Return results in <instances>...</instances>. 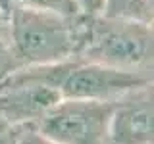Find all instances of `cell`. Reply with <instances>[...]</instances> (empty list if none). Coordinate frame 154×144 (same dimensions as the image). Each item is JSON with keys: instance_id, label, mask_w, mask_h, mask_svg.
<instances>
[{"instance_id": "1", "label": "cell", "mask_w": 154, "mask_h": 144, "mask_svg": "<svg viewBox=\"0 0 154 144\" xmlns=\"http://www.w3.org/2000/svg\"><path fill=\"white\" fill-rule=\"evenodd\" d=\"M75 60L152 77V21L116 17L106 14L79 16Z\"/></svg>"}, {"instance_id": "2", "label": "cell", "mask_w": 154, "mask_h": 144, "mask_svg": "<svg viewBox=\"0 0 154 144\" xmlns=\"http://www.w3.org/2000/svg\"><path fill=\"white\" fill-rule=\"evenodd\" d=\"M79 16H62L19 2L14 4L8 14L6 37L21 67L73 58L79 38Z\"/></svg>"}, {"instance_id": "3", "label": "cell", "mask_w": 154, "mask_h": 144, "mask_svg": "<svg viewBox=\"0 0 154 144\" xmlns=\"http://www.w3.org/2000/svg\"><path fill=\"white\" fill-rule=\"evenodd\" d=\"M19 71L56 88L62 98L81 100H116L137 86L152 83V77L89 64L75 58L46 65H23Z\"/></svg>"}, {"instance_id": "4", "label": "cell", "mask_w": 154, "mask_h": 144, "mask_svg": "<svg viewBox=\"0 0 154 144\" xmlns=\"http://www.w3.org/2000/svg\"><path fill=\"white\" fill-rule=\"evenodd\" d=\"M114 100L62 98L31 127L56 144H110Z\"/></svg>"}, {"instance_id": "5", "label": "cell", "mask_w": 154, "mask_h": 144, "mask_svg": "<svg viewBox=\"0 0 154 144\" xmlns=\"http://www.w3.org/2000/svg\"><path fill=\"white\" fill-rule=\"evenodd\" d=\"M60 100L56 88L23 75L19 69L0 81V119L10 127L35 123Z\"/></svg>"}, {"instance_id": "6", "label": "cell", "mask_w": 154, "mask_h": 144, "mask_svg": "<svg viewBox=\"0 0 154 144\" xmlns=\"http://www.w3.org/2000/svg\"><path fill=\"white\" fill-rule=\"evenodd\" d=\"M110 144H154V88L137 86L114 100L108 127Z\"/></svg>"}, {"instance_id": "7", "label": "cell", "mask_w": 154, "mask_h": 144, "mask_svg": "<svg viewBox=\"0 0 154 144\" xmlns=\"http://www.w3.org/2000/svg\"><path fill=\"white\" fill-rule=\"evenodd\" d=\"M102 14H106V16H116V17L152 21L154 2L152 0H106Z\"/></svg>"}, {"instance_id": "8", "label": "cell", "mask_w": 154, "mask_h": 144, "mask_svg": "<svg viewBox=\"0 0 154 144\" xmlns=\"http://www.w3.org/2000/svg\"><path fill=\"white\" fill-rule=\"evenodd\" d=\"M16 2L23 4V6L56 12V14H62V16H79L77 0H16Z\"/></svg>"}, {"instance_id": "9", "label": "cell", "mask_w": 154, "mask_h": 144, "mask_svg": "<svg viewBox=\"0 0 154 144\" xmlns=\"http://www.w3.org/2000/svg\"><path fill=\"white\" fill-rule=\"evenodd\" d=\"M19 67H21V64H19V60L14 54L8 37L0 35V81L6 79L10 73H14Z\"/></svg>"}, {"instance_id": "10", "label": "cell", "mask_w": 154, "mask_h": 144, "mask_svg": "<svg viewBox=\"0 0 154 144\" xmlns=\"http://www.w3.org/2000/svg\"><path fill=\"white\" fill-rule=\"evenodd\" d=\"M16 131V138H17V144H56L52 142L50 138L42 136L38 131L31 127V125H21V127H14Z\"/></svg>"}, {"instance_id": "11", "label": "cell", "mask_w": 154, "mask_h": 144, "mask_svg": "<svg viewBox=\"0 0 154 144\" xmlns=\"http://www.w3.org/2000/svg\"><path fill=\"white\" fill-rule=\"evenodd\" d=\"M106 0H77V8H79L81 16H96L102 14Z\"/></svg>"}, {"instance_id": "12", "label": "cell", "mask_w": 154, "mask_h": 144, "mask_svg": "<svg viewBox=\"0 0 154 144\" xmlns=\"http://www.w3.org/2000/svg\"><path fill=\"white\" fill-rule=\"evenodd\" d=\"M0 144H17L14 127H10V125L4 123L2 119H0Z\"/></svg>"}, {"instance_id": "13", "label": "cell", "mask_w": 154, "mask_h": 144, "mask_svg": "<svg viewBox=\"0 0 154 144\" xmlns=\"http://www.w3.org/2000/svg\"><path fill=\"white\" fill-rule=\"evenodd\" d=\"M14 4H16V0H0V10L6 14V17H8V14H10V10H12Z\"/></svg>"}, {"instance_id": "14", "label": "cell", "mask_w": 154, "mask_h": 144, "mask_svg": "<svg viewBox=\"0 0 154 144\" xmlns=\"http://www.w3.org/2000/svg\"><path fill=\"white\" fill-rule=\"evenodd\" d=\"M6 23H8V17H6V14L0 10V35H6Z\"/></svg>"}]
</instances>
